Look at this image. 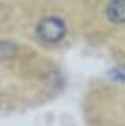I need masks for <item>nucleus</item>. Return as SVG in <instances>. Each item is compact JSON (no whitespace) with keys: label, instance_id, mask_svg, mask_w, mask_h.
Listing matches in <instances>:
<instances>
[{"label":"nucleus","instance_id":"2","mask_svg":"<svg viewBox=\"0 0 125 126\" xmlns=\"http://www.w3.org/2000/svg\"><path fill=\"white\" fill-rule=\"evenodd\" d=\"M105 14L111 23L116 25L125 23V0H111L107 5Z\"/></svg>","mask_w":125,"mask_h":126},{"label":"nucleus","instance_id":"3","mask_svg":"<svg viewBox=\"0 0 125 126\" xmlns=\"http://www.w3.org/2000/svg\"><path fill=\"white\" fill-rule=\"evenodd\" d=\"M17 48L12 42L0 40V60H9L16 55Z\"/></svg>","mask_w":125,"mask_h":126},{"label":"nucleus","instance_id":"1","mask_svg":"<svg viewBox=\"0 0 125 126\" xmlns=\"http://www.w3.org/2000/svg\"><path fill=\"white\" fill-rule=\"evenodd\" d=\"M37 39L48 45H56L65 39L66 35V25L60 17L48 16L37 23L36 26Z\"/></svg>","mask_w":125,"mask_h":126},{"label":"nucleus","instance_id":"4","mask_svg":"<svg viewBox=\"0 0 125 126\" xmlns=\"http://www.w3.org/2000/svg\"><path fill=\"white\" fill-rule=\"evenodd\" d=\"M122 77H124V79H125V68H124V69H122Z\"/></svg>","mask_w":125,"mask_h":126}]
</instances>
